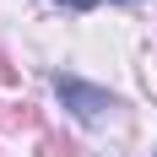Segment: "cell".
<instances>
[{"label": "cell", "instance_id": "cell-2", "mask_svg": "<svg viewBox=\"0 0 157 157\" xmlns=\"http://www.w3.org/2000/svg\"><path fill=\"white\" fill-rule=\"evenodd\" d=\"M65 6H76V11H87V6H98V0H65Z\"/></svg>", "mask_w": 157, "mask_h": 157}, {"label": "cell", "instance_id": "cell-3", "mask_svg": "<svg viewBox=\"0 0 157 157\" xmlns=\"http://www.w3.org/2000/svg\"><path fill=\"white\" fill-rule=\"evenodd\" d=\"M152 157H157V152H152Z\"/></svg>", "mask_w": 157, "mask_h": 157}, {"label": "cell", "instance_id": "cell-1", "mask_svg": "<svg viewBox=\"0 0 157 157\" xmlns=\"http://www.w3.org/2000/svg\"><path fill=\"white\" fill-rule=\"evenodd\" d=\"M54 92H60V103L71 109V119H81V125H98V119H109V114L119 109V98H114L109 87H92V81L71 76V71H54Z\"/></svg>", "mask_w": 157, "mask_h": 157}]
</instances>
